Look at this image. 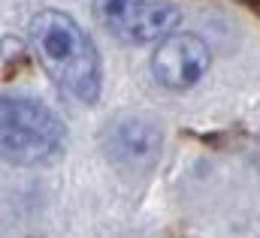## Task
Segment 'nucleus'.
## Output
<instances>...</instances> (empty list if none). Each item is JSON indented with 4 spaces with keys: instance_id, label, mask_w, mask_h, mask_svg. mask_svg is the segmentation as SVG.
Wrapping results in <instances>:
<instances>
[{
    "instance_id": "1",
    "label": "nucleus",
    "mask_w": 260,
    "mask_h": 238,
    "mask_svg": "<svg viewBox=\"0 0 260 238\" xmlns=\"http://www.w3.org/2000/svg\"><path fill=\"white\" fill-rule=\"evenodd\" d=\"M30 39L46 72L73 97L94 103L100 94V58L85 30L64 12L46 9L30 21Z\"/></svg>"
},
{
    "instance_id": "2",
    "label": "nucleus",
    "mask_w": 260,
    "mask_h": 238,
    "mask_svg": "<svg viewBox=\"0 0 260 238\" xmlns=\"http://www.w3.org/2000/svg\"><path fill=\"white\" fill-rule=\"evenodd\" d=\"M64 121L37 100L6 97L0 106L3 160L15 166H34L52 160L64 145Z\"/></svg>"
},
{
    "instance_id": "3",
    "label": "nucleus",
    "mask_w": 260,
    "mask_h": 238,
    "mask_svg": "<svg viewBox=\"0 0 260 238\" xmlns=\"http://www.w3.org/2000/svg\"><path fill=\"white\" fill-rule=\"evenodd\" d=\"M91 9L100 27L136 46L170 36L182 21V12L173 3L154 0H94Z\"/></svg>"
},
{
    "instance_id": "4",
    "label": "nucleus",
    "mask_w": 260,
    "mask_h": 238,
    "mask_svg": "<svg viewBox=\"0 0 260 238\" xmlns=\"http://www.w3.org/2000/svg\"><path fill=\"white\" fill-rule=\"evenodd\" d=\"M209 69V46L194 33H170L151 55L154 78L170 91H188Z\"/></svg>"
}]
</instances>
